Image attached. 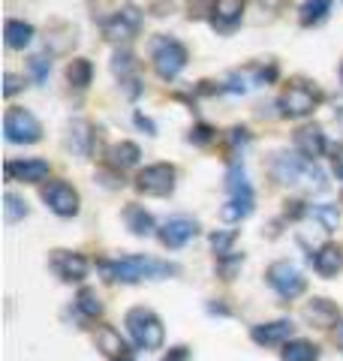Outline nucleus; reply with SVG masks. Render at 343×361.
<instances>
[{"label":"nucleus","instance_id":"72a5a7b5","mask_svg":"<svg viewBox=\"0 0 343 361\" xmlns=\"http://www.w3.org/2000/svg\"><path fill=\"white\" fill-rule=\"evenodd\" d=\"M232 244H235V232H214L211 235V247H214V253L220 256V259L232 253V250H229Z\"/></svg>","mask_w":343,"mask_h":361},{"label":"nucleus","instance_id":"2eb2a0df","mask_svg":"<svg viewBox=\"0 0 343 361\" xmlns=\"http://www.w3.org/2000/svg\"><path fill=\"white\" fill-rule=\"evenodd\" d=\"M295 148H299L304 160H316V157L325 154V133L316 123H307V127L295 133Z\"/></svg>","mask_w":343,"mask_h":361},{"label":"nucleus","instance_id":"ddd939ff","mask_svg":"<svg viewBox=\"0 0 343 361\" xmlns=\"http://www.w3.org/2000/svg\"><path fill=\"white\" fill-rule=\"evenodd\" d=\"M52 268L57 271V277L66 280V283H76V280H82V277L88 274L85 256L66 253V250H54V256H52Z\"/></svg>","mask_w":343,"mask_h":361},{"label":"nucleus","instance_id":"473e14b6","mask_svg":"<svg viewBox=\"0 0 343 361\" xmlns=\"http://www.w3.org/2000/svg\"><path fill=\"white\" fill-rule=\"evenodd\" d=\"M28 66H30V73H33V82L37 85H42L45 78H49V70H52V61L45 58V54H33V58L28 61Z\"/></svg>","mask_w":343,"mask_h":361},{"label":"nucleus","instance_id":"7c9ffc66","mask_svg":"<svg viewBox=\"0 0 343 361\" xmlns=\"http://www.w3.org/2000/svg\"><path fill=\"white\" fill-rule=\"evenodd\" d=\"M136 70V58H133V51H114V58H112V73L114 75H121V78H130V73Z\"/></svg>","mask_w":343,"mask_h":361},{"label":"nucleus","instance_id":"79ce46f5","mask_svg":"<svg viewBox=\"0 0 343 361\" xmlns=\"http://www.w3.org/2000/svg\"><path fill=\"white\" fill-rule=\"evenodd\" d=\"M335 337H337V343H340V349H343V322L337 325V331H335Z\"/></svg>","mask_w":343,"mask_h":361},{"label":"nucleus","instance_id":"4468645a","mask_svg":"<svg viewBox=\"0 0 343 361\" xmlns=\"http://www.w3.org/2000/svg\"><path fill=\"white\" fill-rule=\"evenodd\" d=\"M9 180H25V184H40L49 178V163L45 160H9L6 163Z\"/></svg>","mask_w":343,"mask_h":361},{"label":"nucleus","instance_id":"f257e3e1","mask_svg":"<svg viewBox=\"0 0 343 361\" xmlns=\"http://www.w3.org/2000/svg\"><path fill=\"white\" fill-rule=\"evenodd\" d=\"M102 271L109 274V280L139 283V280H163L169 274H178V265L160 262V259H148V256H124L118 262H106Z\"/></svg>","mask_w":343,"mask_h":361},{"label":"nucleus","instance_id":"a19ab883","mask_svg":"<svg viewBox=\"0 0 343 361\" xmlns=\"http://www.w3.org/2000/svg\"><path fill=\"white\" fill-rule=\"evenodd\" d=\"M136 123H139V127H142V130H148V135H154V123H151V121H148L145 115H136Z\"/></svg>","mask_w":343,"mask_h":361},{"label":"nucleus","instance_id":"393cba45","mask_svg":"<svg viewBox=\"0 0 343 361\" xmlns=\"http://www.w3.org/2000/svg\"><path fill=\"white\" fill-rule=\"evenodd\" d=\"M283 361H319V349L307 341H289L280 353Z\"/></svg>","mask_w":343,"mask_h":361},{"label":"nucleus","instance_id":"c756f323","mask_svg":"<svg viewBox=\"0 0 343 361\" xmlns=\"http://www.w3.org/2000/svg\"><path fill=\"white\" fill-rule=\"evenodd\" d=\"M76 307L82 310L88 319H97V316L102 313V304H100V298H97V292H94V289H82V292H78Z\"/></svg>","mask_w":343,"mask_h":361},{"label":"nucleus","instance_id":"cd10ccee","mask_svg":"<svg viewBox=\"0 0 343 361\" xmlns=\"http://www.w3.org/2000/svg\"><path fill=\"white\" fill-rule=\"evenodd\" d=\"M90 75H94V66H90V61H85V58H76V61H70V66H66V78H70L73 87H88Z\"/></svg>","mask_w":343,"mask_h":361},{"label":"nucleus","instance_id":"9b49d317","mask_svg":"<svg viewBox=\"0 0 343 361\" xmlns=\"http://www.w3.org/2000/svg\"><path fill=\"white\" fill-rule=\"evenodd\" d=\"M196 232H199L196 220H190V217H172V220H166L163 226H160V241H163L169 250H178V247H184L187 241L196 238Z\"/></svg>","mask_w":343,"mask_h":361},{"label":"nucleus","instance_id":"a211bd4d","mask_svg":"<svg viewBox=\"0 0 343 361\" xmlns=\"http://www.w3.org/2000/svg\"><path fill=\"white\" fill-rule=\"evenodd\" d=\"M313 265H316V271L323 277H335L337 271L343 268V250L337 244H325V247H319V253H316V259H313Z\"/></svg>","mask_w":343,"mask_h":361},{"label":"nucleus","instance_id":"a878e982","mask_svg":"<svg viewBox=\"0 0 343 361\" xmlns=\"http://www.w3.org/2000/svg\"><path fill=\"white\" fill-rule=\"evenodd\" d=\"M328 9H331V0H304V6L299 9V21L304 27L319 25L328 16Z\"/></svg>","mask_w":343,"mask_h":361},{"label":"nucleus","instance_id":"ea45409f","mask_svg":"<svg viewBox=\"0 0 343 361\" xmlns=\"http://www.w3.org/2000/svg\"><path fill=\"white\" fill-rule=\"evenodd\" d=\"M121 82H124V90H127V97H139V90H142V87H139V78L130 75V78H121Z\"/></svg>","mask_w":343,"mask_h":361},{"label":"nucleus","instance_id":"bb28decb","mask_svg":"<svg viewBox=\"0 0 343 361\" xmlns=\"http://www.w3.org/2000/svg\"><path fill=\"white\" fill-rule=\"evenodd\" d=\"M250 214H253V199H229L220 208V217L226 223H238V220L250 217Z\"/></svg>","mask_w":343,"mask_h":361},{"label":"nucleus","instance_id":"20e7f679","mask_svg":"<svg viewBox=\"0 0 343 361\" xmlns=\"http://www.w3.org/2000/svg\"><path fill=\"white\" fill-rule=\"evenodd\" d=\"M151 61H154L157 75L166 78V82H172V78L187 66V49L178 39H172V37H160V39H154Z\"/></svg>","mask_w":343,"mask_h":361},{"label":"nucleus","instance_id":"c9c22d12","mask_svg":"<svg viewBox=\"0 0 343 361\" xmlns=\"http://www.w3.org/2000/svg\"><path fill=\"white\" fill-rule=\"evenodd\" d=\"M4 82H6V87H4V94H6V97H13V94H18V90L25 87V85H21V78H18L16 73H6Z\"/></svg>","mask_w":343,"mask_h":361},{"label":"nucleus","instance_id":"f3484780","mask_svg":"<svg viewBox=\"0 0 343 361\" xmlns=\"http://www.w3.org/2000/svg\"><path fill=\"white\" fill-rule=\"evenodd\" d=\"M304 316H307V319H311L313 325H319V329H331V325L337 322L340 310H337L328 298H313V301L304 307Z\"/></svg>","mask_w":343,"mask_h":361},{"label":"nucleus","instance_id":"4be33fe9","mask_svg":"<svg viewBox=\"0 0 343 361\" xmlns=\"http://www.w3.org/2000/svg\"><path fill=\"white\" fill-rule=\"evenodd\" d=\"M97 349L100 353H106L112 358H124V349H127V343H124V337L109 329V325H102V329L97 331Z\"/></svg>","mask_w":343,"mask_h":361},{"label":"nucleus","instance_id":"7ed1b4c3","mask_svg":"<svg viewBox=\"0 0 343 361\" xmlns=\"http://www.w3.org/2000/svg\"><path fill=\"white\" fill-rule=\"evenodd\" d=\"M127 331L142 349H160L166 341L163 322H160V316L148 307H133L127 313Z\"/></svg>","mask_w":343,"mask_h":361},{"label":"nucleus","instance_id":"0eeeda50","mask_svg":"<svg viewBox=\"0 0 343 361\" xmlns=\"http://www.w3.org/2000/svg\"><path fill=\"white\" fill-rule=\"evenodd\" d=\"M136 190L145 196H169L175 190V169L169 163H154L136 175Z\"/></svg>","mask_w":343,"mask_h":361},{"label":"nucleus","instance_id":"9d476101","mask_svg":"<svg viewBox=\"0 0 343 361\" xmlns=\"http://www.w3.org/2000/svg\"><path fill=\"white\" fill-rule=\"evenodd\" d=\"M42 199L57 217H76L78 214V193L66 180H52L49 187H42Z\"/></svg>","mask_w":343,"mask_h":361},{"label":"nucleus","instance_id":"5701e85b","mask_svg":"<svg viewBox=\"0 0 343 361\" xmlns=\"http://www.w3.org/2000/svg\"><path fill=\"white\" fill-rule=\"evenodd\" d=\"M30 39H33V27L28 21H18V18L6 21V45L9 49H25Z\"/></svg>","mask_w":343,"mask_h":361},{"label":"nucleus","instance_id":"c03bdc74","mask_svg":"<svg viewBox=\"0 0 343 361\" xmlns=\"http://www.w3.org/2000/svg\"><path fill=\"white\" fill-rule=\"evenodd\" d=\"M340 78H343V66H340Z\"/></svg>","mask_w":343,"mask_h":361},{"label":"nucleus","instance_id":"b1692460","mask_svg":"<svg viewBox=\"0 0 343 361\" xmlns=\"http://www.w3.org/2000/svg\"><path fill=\"white\" fill-rule=\"evenodd\" d=\"M226 190L232 193V199H253V190L247 184V175L241 166H232L226 172Z\"/></svg>","mask_w":343,"mask_h":361},{"label":"nucleus","instance_id":"412c9836","mask_svg":"<svg viewBox=\"0 0 343 361\" xmlns=\"http://www.w3.org/2000/svg\"><path fill=\"white\" fill-rule=\"evenodd\" d=\"M94 127H90L88 121H73L70 123V148L78 154V157H88L90 154V145H94V133H90Z\"/></svg>","mask_w":343,"mask_h":361},{"label":"nucleus","instance_id":"c85d7f7f","mask_svg":"<svg viewBox=\"0 0 343 361\" xmlns=\"http://www.w3.org/2000/svg\"><path fill=\"white\" fill-rule=\"evenodd\" d=\"M311 214H313V220L323 223L325 232H335L337 226H340V211H337V205H313Z\"/></svg>","mask_w":343,"mask_h":361},{"label":"nucleus","instance_id":"f8f14e48","mask_svg":"<svg viewBox=\"0 0 343 361\" xmlns=\"http://www.w3.org/2000/svg\"><path fill=\"white\" fill-rule=\"evenodd\" d=\"M244 4L247 0H214L211 4V25L214 30L229 33L244 16Z\"/></svg>","mask_w":343,"mask_h":361},{"label":"nucleus","instance_id":"6ab92c4d","mask_svg":"<svg viewBox=\"0 0 343 361\" xmlns=\"http://www.w3.org/2000/svg\"><path fill=\"white\" fill-rule=\"evenodd\" d=\"M124 220H127V229L133 235H139V238H145V235H151L157 229L154 217L142 205H127V211H124Z\"/></svg>","mask_w":343,"mask_h":361},{"label":"nucleus","instance_id":"f03ea898","mask_svg":"<svg viewBox=\"0 0 343 361\" xmlns=\"http://www.w3.org/2000/svg\"><path fill=\"white\" fill-rule=\"evenodd\" d=\"M271 175L280 184H304L307 190H325V172L319 169L313 160L304 157H292V154H274L271 157Z\"/></svg>","mask_w":343,"mask_h":361},{"label":"nucleus","instance_id":"58836bf2","mask_svg":"<svg viewBox=\"0 0 343 361\" xmlns=\"http://www.w3.org/2000/svg\"><path fill=\"white\" fill-rule=\"evenodd\" d=\"M247 139H250L247 130H241V127L229 130V142H232V145H247Z\"/></svg>","mask_w":343,"mask_h":361},{"label":"nucleus","instance_id":"37998d69","mask_svg":"<svg viewBox=\"0 0 343 361\" xmlns=\"http://www.w3.org/2000/svg\"><path fill=\"white\" fill-rule=\"evenodd\" d=\"M114 361H130V358H127V355H124V358H114Z\"/></svg>","mask_w":343,"mask_h":361},{"label":"nucleus","instance_id":"1a4fd4ad","mask_svg":"<svg viewBox=\"0 0 343 361\" xmlns=\"http://www.w3.org/2000/svg\"><path fill=\"white\" fill-rule=\"evenodd\" d=\"M319 103V94L313 87H307L301 82H295L283 90V97H280V111L283 115H289V118H304V115H311V111L316 109Z\"/></svg>","mask_w":343,"mask_h":361},{"label":"nucleus","instance_id":"423d86ee","mask_svg":"<svg viewBox=\"0 0 343 361\" xmlns=\"http://www.w3.org/2000/svg\"><path fill=\"white\" fill-rule=\"evenodd\" d=\"M268 283H271V289L277 292L280 298H299L301 292L307 289V280H304V274L299 268H295L292 262H286V259H280V262H274L271 268H268Z\"/></svg>","mask_w":343,"mask_h":361},{"label":"nucleus","instance_id":"6e6552de","mask_svg":"<svg viewBox=\"0 0 343 361\" xmlns=\"http://www.w3.org/2000/svg\"><path fill=\"white\" fill-rule=\"evenodd\" d=\"M139 27H142L139 6L124 4L118 13H112V18H106L102 33H106V39H112V42H127V39H133L136 33H139Z\"/></svg>","mask_w":343,"mask_h":361},{"label":"nucleus","instance_id":"dca6fc26","mask_svg":"<svg viewBox=\"0 0 343 361\" xmlns=\"http://www.w3.org/2000/svg\"><path fill=\"white\" fill-rule=\"evenodd\" d=\"M250 337H253V343L259 346H280V343H289L292 337V322H268V325H256L253 331H250Z\"/></svg>","mask_w":343,"mask_h":361},{"label":"nucleus","instance_id":"4c0bfd02","mask_svg":"<svg viewBox=\"0 0 343 361\" xmlns=\"http://www.w3.org/2000/svg\"><path fill=\"white\" fill-rule=\"evenodd\" d=\"M163 361H190L187 346H175V349H169V355H166Z\"/></svg>","mask_w":343,"mask_h":361},{"label":"nucleus","instance_id":"39448f33","mask_svg":"<svg viewBox=\"0 0 343 361\" xmlns=\"http://www.w3.org/2000/svg\"><path fill=\"white\" fill-rule=\"evenodd\" d=\"M4 133H6V139L16 142V145H33V142H40L42 127L28 109L13 106L4 115Z\"/></svg>","mask_w":343,"mask_h":361},{"label":"nucleus","instance_id":"aec40b11","mask_svg":"<svg viewBox=\"0 0 343 361\" xmlns=\"http://www.w3.org/2000/svg\"><path fill=\"white\" fill-rule=\"evenodd\" d=\"M139 157H142V151H139V145H133V142H118V145H112V151H109V166L112 169H130V166H136L139 163Z\"/></svg>","mask_w":343,"mask_h":361},{"label":"nucleus","instance_id":"2f4dec72","mask_svg":"<svg viewBox=\"0 0 343 361\" xmlns=\"http://www.w3.org/2000/svg\"><path fill=\"white\" fill-rule=\"evenodd\" d=\"M6 205H4V214H6V220L9 223H16V220H21V217H28V205L21 202L18 196H13V193H6Z\"/></svg>","mask_w":343,"mask_h":361},{"label":"nucleus","instance_id":"f704fd0d","mask_svg":"<svg viewBox=\"0 0 343 361\" xmlns=\"http://www.w3.org/2000/svg\"><path fill=\"white\" fill-rule=\"evenodd\" d=\"M211 139H214V130L208 127V123H199V127L190 130V142H196V145H208Z\"/></svg>","mask_w":343,"mask_h":361},{"label":"nucleus","instance_id":"e433bc0d","mask_svg":"<svg viewBox=\"0 0 343 361\" xmlns=\"http://www.w3.org/2000/svg\"><path fill=\"white\" fill-rule=\"evenodd\" d=\"M238 265H244V256H232V262H220V271H223V277H226V280L232 277Z\"/></svg>","mask_w":343,"mask_h":361}]
</instances>
